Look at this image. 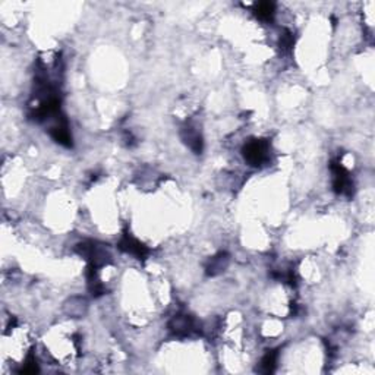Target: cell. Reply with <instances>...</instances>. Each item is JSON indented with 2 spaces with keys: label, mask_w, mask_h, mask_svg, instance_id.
I'll list each match as a JSON object with an SVG mask.
<instances>
[{
  "label": "cell",
  "mask_w": 375,
  "mask_h": 375,
  "mask_svg": "<svg viewBox=\"0 0 375 375\" xmlns=\"http://www.w3.org/2000/svg\"><path fill=\"white\" fill-rule=\"evenodd\" d=\"M244 156L251 166H260L268 159V144L265 141H251L244 148Z\"/></svg>",
  "instance_id": "cell-1"
},
{
  "label": "cell",
  "mask_w": 375,
  "mask_h": 375,
  "mask_svg": "<svg viewBox=\"0 0 375 375\" xmlns=\"http://www.w3.org/2000/svg\"><path fill=\"white\" fill-rule=\"evenodd\" d=\"M120 248H122L123 251H126L128 254L135 255V257H138V258H144V255L147 254L145 246L141 245L138 241L132 239L129 236H125V239H123L122 244H120Z\"/></svg>",
  "instance_id": "cell-2"
},
{
  "label": "cell",
  "mask_w": 375,
  "mask_h": 375,
  "mask_svg": "<svg viewBox=\"0 0 375 375\" xmlns=\"http://www.w3.org/2000/svg\"><path fill=\"white\" fill-rule=\"evenodd\" d=\"M255 14L260 19H271L273 15H274V3H270V2H262L258 3L257 8H255Z\"/></svg>",
  "instance_id": "cell-3"
},
{
  "label": "cell",
  "mask_w": 375,
  "mask_h": 375,
  "mask_svg": "<svg viewBox=\"0 0 375 375\" xmlns=\"http://www.w3.org/2000/svg\"><path fill=\"white\" fill-rule=\"evenodd\" d=\"M227 257L224 255V254H220L218 257H214L211 262H210V265H208V273L211 275L217 274V273H220V271H223V268H226V265H227Z\"/></svg>",
  "instance_id": "cell-4"
}]
</instances>
